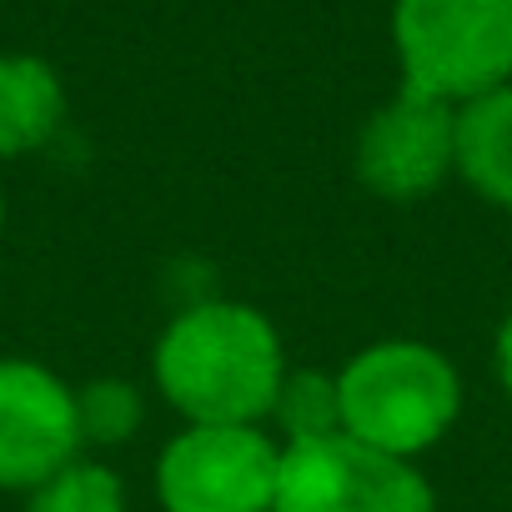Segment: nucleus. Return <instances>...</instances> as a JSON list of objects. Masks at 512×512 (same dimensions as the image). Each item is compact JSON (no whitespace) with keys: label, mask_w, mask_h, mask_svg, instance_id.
Here are the masks:
<instances>
[{"label":"nucleus","mask_w":512,"mask_h":512,"mask_svg":"<svg viewBox=\"0 0 512 512\" xmlns=\"http://www.w3.org/2000/svg\"><path fill=\"white\" fill-rule=\"evenodd\" d=\"M282 442L272 427H176L156 452L161 512H272Z\"/></svg>","instance_id":"nucleus-4"},{"label":"nucleus","mask_w":512,"mask_h":512,"mask_svg":"<svg viewBox=\"0 0 512 512\" xmlns=\"http://www.w3.org/2000/svg\"><path fill=\"white\" fill-rule=\"evenodd\" d=\"M66 126V81L46 56L0 51V161L46 151Z\"/></svg>","instance_id":"nucleus-8"},{"label":"nucleus","mask_w":512,"mask_h":512,"mask_svg":"<svg viewBox=\"0 0 512 512\" xmlns=\"http://www.w3.org/2000/svg\"><path fill=\"white\" fill-rule=\"evenodd\" d=\"M352 171L377 201L392 206L437 196L457 176V106L402 86L362 121L352 141Z\"/></svg>","instance_id":"nucleus-6"},{"label":"nucleus","mask_w":512,"mask_h":512,"mask_svg":"<svg viewBox=\"0 0 512 512\" xmlns=\"http://www.w3.org/2000/svg\"><path fill=\"white\" fill-rule=\"evenodd\" d=\"M86 457L76 387L36 362V357H0V492H36L66 462Z\"/></svg>","instance_id":"nucleus-7"},{"label":"nucleus","mask_w":512,"mask_h":512,"mask_svg":"<svg viewBox=\"0 0 512 512\" xmlns=\"http://www.w3.org/2000/svg\"><path fill=\"white\" fill-rule=\"evenodd\" d=\"M272 437L282 447L297 442H322V437H342V397H337V372L322 367H292L277 407H272Z\"/></svg>","instance_id":"nucleus-10"},{"label":"nucleus","mask_w":512,"mask_h":512,"mask_svg":"<svg viewBox=\"0 0 512 512\" xmlns=\"http://www.w3.org/2000/svg\"><path fill=\"white\" fill-rule=\"evenodd\" d=\"M76 412L86 447H126L146 427V392L131 377H91L76 387Z\"/></svg>","instance_id":"nucleus-12"},{"label":"nucleus","mask_w":512,"mask_h":512,"mask_svg":"<svg viewBox=\"0 0 512 512\" xmlns=\"http://www.w3.org/2000/svg\"><path fill=\"white\" fill-rule=\"evenodd\" d=\"M457 181L512 216V81L457 106Z\"/></svg>","instance_id":"nucleus-9"},{"label":"nucleus","mask_w":512,"mask_h":512,"mask_svg":"<svg viewBox=\"0 0 512 512\" xmlns=\"http://www.w3.org/2000/svg\"><path fill=\"white\" fill-rule=\"evenodd\" d=\"M492 377H497V392L512 407V307L502 312V322L492 332Z\"/></svg>","instance_id":"nucleus-13"},{"label":"nucleus","mask_w":512,"mask_h":512,"mask_svg":"<svg viewBox=\"0 0 512 512\" xmlns=\"http://www.w3.org/2000/svg\"><path fill=\"white\" fill-rule=\"evenodd\" d=\"M287 372L277 322L241 297H191L151 342V387L186 427H267Z\"/></svg>","instance_id":"nucleus-1"},{"label":"nucleus","mask_w":512,"mask_h":512,"mask_svg":"<svg viewBox=\"0 0 512 512\" xmlns=\"http://www.w3.org/2000/svg\"><path fill=\"white\" fill-rule=\"evenodd\" d=\"M21 512H131L126 477L101 457H76L36 492H26Z\"/></svg>","instance_id":"nucleus-11"},{"label":"nucleus","mask_w":512,"mask_h":512,"mask_svg":"<svg viewBox=\"0 0 512 512\" xmlns=\"http://www.w3.org/2000/svg\"><path fill=\"white\" fill-rule=\"evenodd\" d=\"M402 86L467 106L512 81V0H392Z\"/></svg>","instance_id":"nucleus-3"},{"label":"nucleus","mask_w":512,"mask_h":512,"mask_svg":"<svg viewBox=\"0 0 512 512\" xmlns=\"http://www.w3.org/2000/svg\"><path fill=\"white\" fill-rule=\"evenodd\" d=\"M342 437L402 462H422L462 417L457 362L422 337H377L337 367Z\"/></svg>","instance_id":"nucleus-2"},{"label":"nucleus","mask_w":512,"mask_h":512,"mask_svg":"<svg viewBox=\"0 0 512 512\" xmlns=\"http://www.w3.org/2000/svg\"><path fill=\"white\" fill-rule=\"evenodd\" d=\"M272 512H437V487L417 462L352 437L282 447Z\"/></svg>","instance_id":"nucleus-5"},{"label":"nucleus","mask_w":512,"mask_h":512,"mask_svg":"<svg viewBox=\"0 0 512 512\" xmlns=\"http://www.w3.org/2000/svg\"><path fill=\"white\" fill-rule=\"evenodd\" d=\"M0 241H6V186H0Z\"/></svg>","instance_id":"nucleus-14"}]
</instances>
